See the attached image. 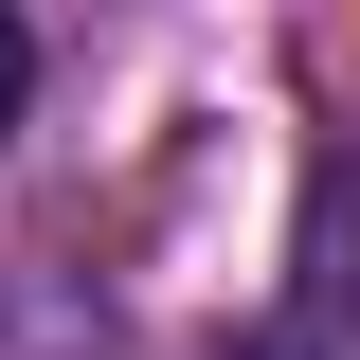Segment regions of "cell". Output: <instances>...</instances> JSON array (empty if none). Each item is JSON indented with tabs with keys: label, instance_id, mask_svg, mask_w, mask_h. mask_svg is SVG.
Returning <instances> with one entry per match:
<instances>
[{
	"label": "cell",
	"instance_id": "obj_3",
	"mask_svg": "<svg viewBox=\"0 0 360 360\" xmlns=\"http://www.w3.org/2000/svg\"><path fill=\"white\" fill-rule=\"evenodd\" d=\"M234 360H324V342H307V324H288V342H234Z\"/></svg>",
	"mask_w": 360,
	"mask_h": 360
},
{
	"label": "cell",
	"instance_id": "obj_1",
	"mask_svg": "<svg viewBox=\"0 0 360 360\" xmlns=\"http://www.w3.org/2000/svg\"><path fill=\"white\" fill-rule=\"evenodd\" d=\"M288 270H307V342L360 360V144L307 162V234H288Z\"/></svg>",
	"mask_w": 360,
	"mask_h": 360
},
{
	"label": "cell",
	"instance_id": "obj_2",
	"mask_svg": "<svg viewBox=\"0 0 360 360\" xmlns=\"http://www.w3.org/2000/svg\"><path fill=\"white\" fill-rule=\"evenodd\" d=\"M18 108H37V37L0 18V144H18Z\"/></svg>",
	"mask_w": 360,
	"mask_h": 360
}]
</instances>
